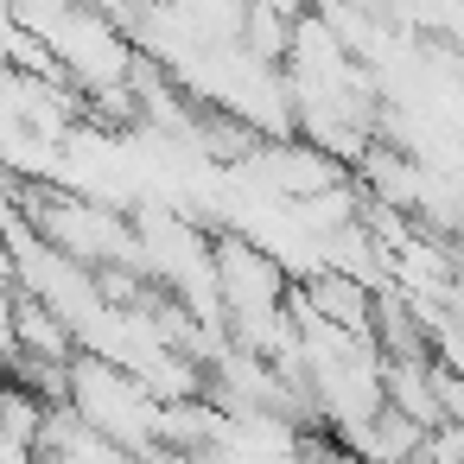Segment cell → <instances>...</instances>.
<instances>
[{
    "mask_svg": "<svg viewBox=\"0 0 464 464\" xmlns=\"http://www.w3.org/2000/svg\"><path fill=\"white\" fill-rule=\"evenodd\" d=\"M64 401H71L90 426H102L128 458L160 451V413H166V401H160L134 369H121L115 356L77 350L71 369H64Z\"/></svg>",
    "mask_w": 464,
    "mask_h": 464,
    "instance_id": "cell-1",
    "label": "cell"
},
{
    "mask_svg": "<svg viewBox=\"0 0 464 464\" xmlns=\"http://www.w3.org/2000/svg\"><path fill=\"white\" fill-rule=\"evenodd\" d=\"M39 458H77V464H115V458H128L102 426H90L64 394L45 407V426H39Z\"/></svg>",
    "mask_w": 464,
    "mask_h": 464,
    "instance_id": "cell-2",
    "label": "cell"
}]
</instances>
